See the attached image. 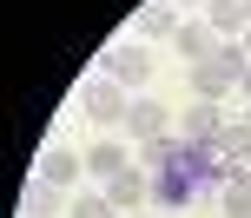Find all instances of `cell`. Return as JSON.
<instances>
[{
  "mask_svg": "<svg viewBox=\"0 0 251 218\" xmlns=\"http://www.w3.org/2000/svg\"><path fill=\"white\" fill-rule=\"evenodd\" d=\"M185 152H192V145L178 139V132H159V139H146L132 159H139L146 172H172V166H185Z\"/></svg>",
  "mask_w": 251,
  "mask_h": 218,
  "instance_id": "9c48e42d",
  "label": "cell"
},
{
  "mask_svg": "<svg viewBox=\"0 0 251 218\" xmlns=\"http://www.w3.org/2000/svg\"><path fill=\"white\" fill-rule=\"evenodd\" d=\"M126 106H132V93H126L113 73H93V79H79V113H86L93 126H119V119H126Z\"/></svg>",
  "mask_w": 251,
  "mask_h": 218,
  "instance_id": "6da1fadb",
  "label": "cell"
},
{
  "mask_svg": "<svg viewBox=\"0 0 251 218\" xmlns=\"http://www.w3.org/2000/svg\"><path fill=\"white\" fill-rule=\"evenodd\" d=\"M205 20H212L218 40H245V33H251V7H245V0H212Z\"/></svg>",
  "mask_w": 251,
  "mask_h": 218,
  "instance_id": "30bf717a",
  "label": "cell"
},
{
  "mask_svg": "<svg viewBox=\"0 0 251 218\" xmlns=\"http://www.w3.org/2000/svg\"><path fill=\"white\" fill-rule=\"evenodd\" d=\"M165 119H172V106H165V99H152V93H132V106H126V139H132V145L159 139V132H172Z\"/></svg>",
  "mask_w": 251,
  "mask_h": 218,
  "instance_id": "277c9868",
  "label": "cell"
},
{
  "mask_svg": "<svg viewBox=\"0 0 251 218\" xmlns=\"http://www.w3.org/2000/svg\"><path fill=\"white\" fill-rule=\"evenodd\" d=\"M225 99H192L185 106V113H178V139H185V145H212L218 139V132H225Z\"/></svg>",
  "mask_w": 251,
  "mask_h": 218,
  "instance_id": "7a4b0ae2",
  "label": "cell"
},
{
  "mask_svg": "<svg viewBox=\"0 0 251 218\" xmlns=\"http://www.w3.org/2000/svg\"><path fill=\"white\" fill-rule=\"evenodd\" d=\"M238 47H245V53H251V33H245V40H238Z\"/></svg>",
  "mask_w": 251,
  "mask_h": 218,
  "instance_id": "d6986e66",
  "label": "cell"
},
{
  "mask_svg": "<svg viewBox=\"0 0 251 218\" xmlns=\"http://www.w3.org/2000/svg\"><path fill=\"white\" fill-rule=\"evenodd\" d=\"M245 7H251V0H245Z\"/></svg>",
  "mask_w": 251,
  "mask_h": 218,
  "instance_id": "44dd1931",
  "label": "cell"
},
{
  "mask_svg": "<svg viewBox=\"0 0 251 218\" xmlns=\"http://www.w3.org/2000/svg\"><path fill=\"white\" fill-rule=\"evenodd\" d=\"M132 33H139V40H172V33H178V13L165 7V0H159V7H139Z\"/></svg>",
  "mask_w": 251,
  "mask_h": 218,
  "instance_id": "7c38bea8",
  "label": "cell"
},
{
  "mask_svg": "<svg viewBox=\"0 0 251 218\" xmlns=\"http://www.w3.org/2000/svg\"><path fill=\"white\" fill-rule=\"evenodd\" d=\"M238 93H245V106H251V66H245V79H238Z\"/></svg>",
  "mask_w": 251,
  "mask_h": 218,
  "instance_id": "e0dca14e",
  "label": "cell"
},
{
  "mask_svg": "<svg viewBox=\"0 0 251 218\" xmlns=\"http://www.w3.org/2000/svg\"><path fill=\"white\" fill-rule=\"evenodd\" d=\"M178 7H212V0H178Z\"/></svg>",
  "mask_w": 251,
  "mask_h": 218,
  "instance_id": "ac0fdd59",
  "label": "cell"
},
{
  "mask_svg": "<svg viewBox=\"0 0 251 218\" xmlns=\"http://www.w3.org/2000/svg\"><path fill=\"white\" fill-rule=\"evenodd\" d=\"M33 172H40L47 185H60V192H73V185L86 179V152H73V145H47Z\"/></svg>",
  "mask_w": 251,
  "mask_h": 218,
  "instance_id": "5b68a950",
  "label": "cell"
},
{
  "mask_svg": "<svg viewBox=\"0 0 251 218\" xmlns=\"http://www.w3.org/2000/svg\"><path fill=\"white\" fill-rule=\"evenodd\" d=\"M218 205H225V218H251V179H231L218 192Z\"/></svg>",
  "mask_w": 251,
  "mask_h": 218,
  "instance_id": "2e32d148",
  "label": "cell"
},
{
  "mask_svg": "<svg viewBox=\"0 0 251 218\" xmlns=\"http://www.w3.org/2000/svg\"><path fill=\"white\" fill-rule=\"evenodd\" d=\"M245 126H251V106H245Z\"/></svg>",
  "mask_w": 251,
  "mask_h": 218,
  "instance_id": "ffe728a7",
  "label": "cell"
},
{
  "mask_svg": "<svg viewBox=\"0 0 251 218\" xmlns=\"http://www.w3.org/2000/svg\"><path fill=\"white\" fill-rule=\"evenodd\" d=\"M106 73H113L126 93H146V86H152V53H146V40L113 47V53H106Z\"/></svg>",
  "mask_w": 251,
  "mask_h": 218,
  "instance_id": "3957f363",
  "label": "cell"
},
{
  "mask_svg": "<svg viewBox=\"0 0 251 218\" xmlns=\"http://www.w3.org/2000/svg\"><path fill=\"white\" fill-rule=\"evenodd\" d=\"M100 192L113 198L119 212H139V205H146V198H152V179H146V166H126L119 179H106V185H100Z\"/></svg>",
  "mask_w": 251,
  "mask_h": 218,
  "instance_id": "ba28073f",
  "label": "cell"
},
{
  "mask_svg": "<svg viewBox=\"0 0 251 218\" xmlns=\"http://www.w3.org/2000/svg\"><path fill=\"white\" fill-rule=\"evenodd\" d=\"M60 205H66V192H60V185H47L40 172L20 185V212H26V218H60Z\"/></svg>",
  "mask_w": 251,
  "mask_h": 218,
  "instance_id": "8fae6325",
  "label": "cell"
},
{
  "mask_svg": "<svg viewBox=\"0 0 251 218\" xmlns=\"http://www.w3.org/2000/svg\"><path fill=\"white\" fill-rule=\"evenodd\" d=\"M73 218H119V205L106 192H73Z\"/></svg>",
  "mask_w": 251,
  "mask_h": 218,
  "instance_id": "9a60e30c",
  "label": "cell"
},
{
  "mask_svg": "<svg viewBox=\"0 0 251 218\" xmlns=\"http://www.w3.org/2000/svg\"><path fill=\"white\" fill-rule=\"evenodd\" d=\"M172 47H178V60H192V66H199V60H212V53L225 47V40L212 33V20H178V33H172Z\"/></svg>",
  "mask_w": 251,
  "mask_h": 218,
  "instance_id": "8992f818",
  "label": "cell"
},
{
  "mask_svg": "<svg viewBox=\"0 0 251 218\" xmlns=\"http://www.w3.org/2000/svg\"><path fill=\"white\" fill-rule=\"evenodd\" d=\"M218 159H238V166H251V126L245 119H225V132H218Z\"/></svg>",
  "mask_w": 251,
  "mask_h": 218,
  "instance_id": "4fadbf2b",
  "label": "cell"
},
{
  "mask_svg": "<svg viewBox=\"0 0 251 218\" xmlns=\"http://www.w3.org/2000/svg\"><path fill=\"white\" fill-rule=\"evenodd\" d=\"M192 192H199V185L185 179V166H172V172H159V179H152V198H159V205H185Z\"/></svg>",
  "mask_w": 251,
  "mask_h": 218,
  "instance_id": "5bb4252c",
  "label": "cell"
},
{
  "mask_svg": "<svg viewBox=\"0 0 251 218\" xmlns=\"http://www.w3.org/2000/svg\"><path fill=\"white\" fill-rule=\"evenodd\" d=\"M126 166H139V159L126 152L119 139H93V145H86V179H100V185H106V179H119Z\"/></svg>",
  "mask_w": 251,
  "mask_h": 218,
  "instance_id": "52a82bcc",
  "label": "cell"
}]
</instances>
